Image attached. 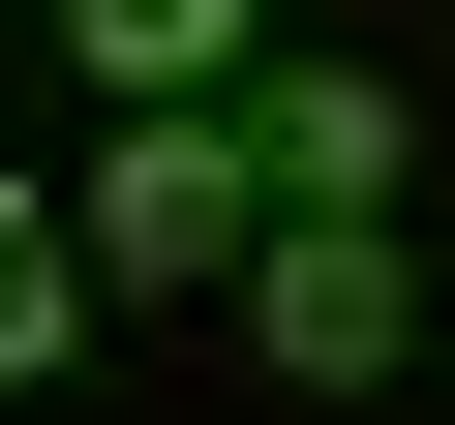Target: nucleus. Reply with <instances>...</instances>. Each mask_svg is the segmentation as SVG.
Returning <instances> with one entry per match:
<instances>
[{
    "instance_id": "nucleus-1",
    "label": "nucleus",
    "mask_w": 455,
    "mask_h": 425,
    "mask_svg": "<svg viewBox=\"0 0 455 425\" xmlns=\"http://www.w3.org/2000/svg\"><path fill=\"white\" fill-rule=\"evenodd\" d=\"M61 244H92V304H243V244H274V92H92Z\"/></svg>"
},
{
    "instance_id": "nucleus-2",
    "label": "nucleus",
    "mask_w": 455,
    "mask_h": 425,
    "mask_svg": "<svg viewBox=\"0 0 455 425\" xmlns=\"http://www.w3.org/2000/svg\"><path fill=\"white\" fill-rule=\"evenodd\" d=\"M243 334H274L304 395H364V365L425 334V274H395V212H334V182H274V244H243Z\"/></svg>"
},
{
    "instance_id": "nucleus-3",
    "label": "nucleus",
    "mask_w": 455,
    "mask_h": 425,
    "mask_svg": "<svg viewBox=\"0 0 455 425\" xmlns=\"http://www.w3.org/2000/svg\"><path fill=\"white\" fill-rule=\"evenodd\" d=\"M243 92H274V182H334V212H395V92H364V61H243Z\"/></svg>"
},
{
    "instance_id": "nucleus-4",
    "label": "nucleus",
    "mask_w": 455,
    "mask_h": 425,
    "mask_svg": "<svg viewBox=\"0 0 455 425\" xmlns=\"http://www.w3.org/2000/svg\"><path fill=\"white\" fill-rule=\"evenodd\" d=\"M92 92H243V0H61Z\"/></svg>"
},
{
    "instance_id": "nucleus-5",
    "label": "nucleus",
    "mask_w": 455,
    "mask_h": 425,
    "mask_svg": "<svg viewBox=\"0 0 455 425\" xmlns=\"http://www.w3.org/2000/svg\"><path fill=\"white\" fill-rule=\"evenodd\" d=\"M61 334H92V244H0V395H31Z\"/></svg>"
}]
</instances>
